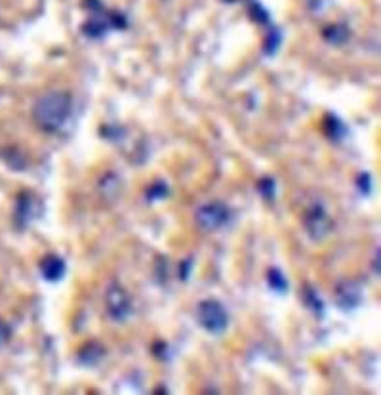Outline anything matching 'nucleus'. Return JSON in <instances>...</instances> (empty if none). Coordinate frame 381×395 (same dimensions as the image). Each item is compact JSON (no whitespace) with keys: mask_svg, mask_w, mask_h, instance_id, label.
Wrapping results in <instances>:
<instances>
[{"mask_svg":"<svg viewBox=\"0 0 381 395\" xmlns=\"http://www.w3.org/2000/svg\"><path fill=\"white\" fill-rule=\"evenodd\" d=\"M73 98L69 92H48L33 105V120L42 132H58L71 117Z\"/></svg>","mask_w":381,"mask_h":395,"instance_id":"obj_1","label":"nucleus"},{"mask_svg":"<svg viewBox=\"0 0 381 395\" xmlns=\"http://www.w3.org/2000/svg\"><path fill=\"white\" fill-rule=\"evenodd\" d=\"M195 317L198 325L210 335H221L229 327V313H227L225 305L214 298L203 300L197 305Z\"/></svg>","mask_w":381,"mask_h":395,"instance_id":"obj_2","label":"nucleus"},{"mask_svg":"<svg viewBox=\"0 0 381 395\" xmlns=\"http://www.w3.org/2000/svg\"><path fill=\"white\" fill-rule=\"evenodd\" d=\"M231 218V212L227 209L225 204L221 203H206L197 210L195 214V222L203 231L210 233L215 229L223 228Z\"/></svg>","mask_w":381,"mask_h":395,"instance_id":"obj_3","label":"nucleus"},{"mask_svg":"<svg viewBox=\"0 0 381 395\" xmlns=\"http://www.w3.org/2000/svg\"><path fill=\"white\" fill-rule=\"evenodd\" d=\"M105 305H107L109 317L113 321H126L132 313V300L119 283L113 281L105 293Z\"/></svg>","mask_w":381,"mask_h":395,"instance_id":"obj_4","label":"nucleus"},{"mask_svg":"<svg viewBox=\"0 0 381 395\" xmlns=\"http://www.w3.org/2000/svg\"><path fill=\"white\" fill-rule=\"evenodd\" d=\"M304 226L305 229H307V235H309L311 239L321 241L330 233V229H332V218L328 216V212L322 209L321 204H313L309 210H305Z\"/></svg>","mask_w":381,"mask_h":395,"instance_id":"obj_5","label":"nucleus"},{"mask_svg":"<svg viewBox=\"0 0 381 395\" xmlns=\"http://www.w3.org/2000/svg\"><path fill=\"white\" fill-rule=\"evenodd\" d=\"M360 302H363V290L357 283L341 281L336 287V304L340 305L341 310H355Z\"/></svg>","mask_w":381,"mask_h":395,"instance_id":"obj_6","label":"nucleus"},{"mask_svg":"<svg viewBox=\"0 0 381 395\" xmlns=\"http://www.w3.org/2000/svg\"><path fill=\"white\" fill-rule=\"evenodd\" d=\"M38 216V199L31 193H21L16 206V222L19 228H27Z\"/></svg>","mask_w":381,"mask_h":395,"instance_id":"obj_7","label":"nucleus"},{"mask_svg":"<svg viewBox=\"0 0 381 395\" xmlns=\"http://www.w3.org/2000/svg\"><path fill=\"white\" fill-rule=\"evenodd\" d=\"M38 270L48 283H58L65 277L67 265L63 262V258L58 256V254H46L38 263Z\"/></svg>","mask_w":381,"mask_h":395,"instance_id":"obj_8","label":"nucleus"},{"mask_svg":"<svg viewBox=\"0 0 381 395\" xmlns=\"http://www.w3.org/2000/svg\"><path fill=\"white\" fill-rule=\"evenodd\" d=\"M103 352H105V349H103V346H100L97 342H88V344L80 349L78 361L86 367H94L97 365V363L102 361L103 355H105Z\"/></svg>","mask_w":381,"mask_h":395,"instance_id":"obj_9","label":"nucleus"},{"mask_svg":"<svg viewBox=\"0 0 381 395\" xmlns=\"http://www.w3.org/2000/svg\"><path fill=\"white\" fill-rule=\"evenodd\" d=\"M324 128H326V136L332 139V142H341L343 136L347 134L345 125H343L336 115H326V119H324Z\"/></svg>","mask_w":381,"mask_h":395,"instance_id":"obj_10","label":"nucleus"},{"mask_svg":"<svg viewBox=\"0 0 381 395\" xmlns=\"http://www.w3.org/2000/svg\"><path fill=\"white\" fill-rule=\"evenodd\" d=\"M324 38L332 46H341L349 41V29L345 25H330L328 29H324Z\"/></svg>","mask_w":381,"mask_h":395,"instance_id":"obj_11","label":"nucleus"},{"mask_svg":"<svg viewBox=\"0 0 381 395\" xmlns=\"http://www.w3.org/2000/svg\"><path fill=\"white\" fill-rule=\"evenodd\" d=\"M304 302L311 312L318 315V317L324 313V302H322L318 293H316V288H313L311 285H305L304 287Z\"/></svg>","mask_w":381,"mask_h":395,"instance_id":"obj_12","label":"nucleus"},{"mask_svg":"<svg viewBox=\"0 0 381 395\" xmlns=\"http://www.w3.org/2000/svg\"><path fill=\"white\" fill-rule=\"evenodd\" d=\"M267 285L273 288L274 293H279V294H286V290H288L286 275L279 270V268H271V270L267 271Z\"/></svg>","mask_w":381,"mask_h":395,"instance_id":"obj_13","label":"nucleus"},{"mask_svg":"<svg viewBox=\"0 0 381 395\" xmlns=\"http://www.w3.org/2000/svg\"><path fill=\"white\" fill-rule=\"evenodd\" d=\"M168 193H170V189H168L166 181H155V184H151L147 187L145 197L149 199V203H159V201L168 197Z\"/></svg>","mask_w":381,"mask_h":395,"instance_id":"obj_14","label":"nucleus"},{"mask_svg":"<svg viewBox=\"0 0 381 395\" xmlns=\"http://www.w3.org/2000/svg\"><path fill=\"white\" fill-rule=\"evenodd\" d=\"M257 191L262 193V197L265 199V201H273L274 195H277V186H274V180L273 178H269V176H265V178H262V180H257Z\"/></svg>","mask_w":381,"mask_h":395,"instance_id":"obj_15","label":"nucleus"},{"mask_svg":"<svg viewBox=\"0 0 381 395\" xmlns=\"http://www.w3.org/2000/svg\"><path fill=\"white\" fill-rule=\"evenodd\" d=\"M280 41H282V36H280L279 31H271L267 42H265V56L277 54V50H279L280 46Z\"/></svg>","mask_w":381,"mask_h":395,"instance_id":"obj_16","label":"nucleus"},{"mask_svg":"<svg viewBox=\"0 0 381 395\" xmlns=\"http://www.w3.org/2000/svg\"><path fill=\"white\" fill-rule=\"evenodd\" d=\"M357 187H358V191L363 193V195H370V191H372V178H370V174L363 172L360 176H358Z\"/></svg>","mask_w":381,"mask_h":395,"instance_id":"obj_17","label":"nucleus"},{"mask_svg":"<svg viewBox=\"0 0 381 395\" xmlns=\"http://www.w3.org/2000/svg\"><path fill=\"white\" fill-rule=\"evenodd\" d=\"M10 340V327L4 321H0V347Z\"/></svg>","mask_w":381,"mask_h":395,"instance_id":"obj_18","label":"nucleus"},{"mask_svg":"<svg viewBox=\"0 0 381 395\" xmlns=\"http://www.w3.org/2000/svg\"><path fill=\"white\" fill-rule=\"evenodd\" d=\"M190 265H193V262H190V260H185L183 268H181V279H183V281H187V279H189Z\"/></svg>","mask_w":381,"mask_h":395,"instance_id":"obj_19","label":"nucleus"},{"mask_svg":"<svg viewBox=\"0 0 381 395\" xmlns=\"http://www.w3.org/2000/svg\"><path fill=\"white\" fill-rule=\"evenodd\" d=\"M374 270H375V273L380 275V248L375 251V260H374Z\"/></svg>","mask_w":381,"mask_h":395,"instance_id":"obj_20","label":"nucleus"}]
</instances>
